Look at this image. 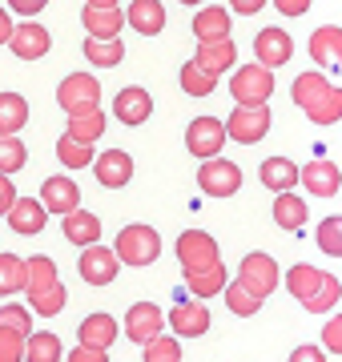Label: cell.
<instances>
[{
    "instance_id": "cell-38",
    "label": "cell",
    "mask_w": 342,
    "mask_h": 362,
    "mask_svg": "<svg viewBox=\"0 0 342 362\" xmlns=\"http://www.w3.org/2000/svg\"><path fill=\"white\" fill-rule=\"evenodd\" d=\"M185 286H189V294L198 298H213V294H222L225 286H230V278H225V266H218V270L210 274H198V278H185Z\"/></svg>"
},
{
    "instance_id": "cell-37",
    "label": "cell",
    "mask_w": 342,
    "mask_h": 362,
    "mask_svg": "<svg viewBox=\"0 0 342 362\" xmlns=\"http://www.w3.org/2000/svg\"><path fill=\"white\" fill-rule=\"evenodd\" d=\"M314 242H318V250H322V254H330V258H342V214L318 221Z\"/></svg>"
},
{
    "instance_id": "cell-50",
    "label": "cell",
    "mask_w": 342,
    "mask_h": 362,
    "mask_svg": "<svg viewBox=\"0 0 342 362\" xmlns=\"http://www.w3.org/2000/svg\"><path fill=\"white\" fill-rule=\"evenodd\" d=\"M262 8H266V0H234V4H230V8H225V13H230V16H254V13H262Z\"/></svg>"
},
{
    "instance_id": "cell-52",
    "label": "cell",
    "mask_w": 342,
    "mask_h": 362,
    "mask_svg": "<svg viewBox=\"0 0 342 362\" xmlns=\"http://www.w3.org/2000/svg\"><path fill=\"white\" fill-rule=\"evenodd\" d=\"M290 362H326V350H318V346H298L294 354H290Z\"/></svg>"
},
{
    "instance_id": "cell-3",
    "label": "cell",
    "mask_w": 342,
    "mask_h": 362,
    "mask_svg": "<svg viewBox=\"0 0 342 362\" xmlns=\"http://www.w3.org/2000/svg\"><path fill=\"white\" fill-rule=\"evenodd\" d=\"M57 101L69 117H85L101 109V81L93 73H69L61 85H57Z\"/></svg>"
},
{
    "instance_id": "cell-39",
    "label": "cell",
    "mask_w": 342,
    "mask_h": 362,
    "mask_svg": "<svg viewBox=\"0 0 342 362\" xmlns=\"http://www.w3.org/2000/svg\"><path fill=\"white\" fill-rule=\"evenodd\" d=\"M16 290H25V258L0 254V294H16Z\"/></svg>"
},
{
    "instance_id": "cell-1",
    "label": "cell",
    "mask_w": 342,
    "mask_h": 362,
    "mask_svg": "<svg viewBox=\"0 0 342 362\" xmlns=\"http://www.w3.org/2000/svg\"><path fill=\"white\" fill-rule=\"evenodd\" d=\"M290 97H294V105L314 125H334V121H342V89L330 85L318 69L314 73H298L294 85H290Z\"/></svg>"
},
{
    "instance_id": "cell-12",
    "label": "cell",
    "mask_w": 342,
    "mask_h": 362,
    "mask_svg": "<svg viewBox=\"0 0 342 362\" xmlns=\"http://www.w3.org/2000/svg\"><path fill=\"white\" fill-rule=\"evenodd\" d=\"M254 65H262L274 73L278 65H286L290 57H294V40H290L286 28H262L258 37H254Z\"/></svg>"
},
{
    "instance_id": "cell-20",
    "label": "cell",
    "mask_w": 342,
    "mask_h": 362,
    "mask_svg": "<svg viewBox=\"0 0 342 362\" xmlns=\"http://www.w3.org/2000/svg\"><path fill=\"white\" fill-rule=\"evenodd\" d=\"M117 318L113 314H89V318H81L77 326V338H81V346H89V350H109L113 342H117Z\"/></svg>"
},
{
    "instance_id": "cell-46",
    "label": "cell",
    "mask_w": 342,
    "mask_h": 362,
    "mask_svg": "<svg viewBox=\"0 0 342 362\" xmlns=\"http://www.w3.org/2000/svg\"><path fill=\"white\" fill-rule=\"evenodd\" d=\"M0 362H25V338L0 326Z\"/></svg>"
},
{
    "instance_id": "cell-49",
    "label": "cell",
    "mask_w": 342,
    "mask_h": 362,
    "mask_svg": "<svg viewBox=\"0 0 342 362\" xmlns=\"http://www.w3.org/2000/svg\"><path fill=\"white\" fill-rule=\"evenodd\" d=\"M16 202V185L8 177H0V218H8V209Z\"/></svg>"
},
{
    "instance_id": "cell-23",
    "label": "cell",
    "mask_w": 342,
    "mask_h": 362,
    "mask_svg": "<svg viewBox=\"0 0 342 362\" xmlns=\"http://www.w3.org/2000/svg\"><path fill=\"white\" fill-rule=\"evenodd\" d=\"M258 177H262L266 189H274V197L290 194V189L298 185V165H294L290 157H266L262 169H258Z\"/></svg>"
},
{
    "instance_id": "cell-29",
    "label": "cell",
    "mask_w": 342,
    "mask_h": 362,
    "mask_svg": "<svg viewBox=\"0 0 342 362\" xmlns=\"http://www.w3.org/2000/svg\"><path fill=\"white\" fill-rule=\"evenodd\" d=\"M28 125V101L20 93H0V137H16Z\"/></svg>"
},
{
    "instance_id": "cell-35",
    "label": "cell",
    "mask_w": 342,
    "mask_h": 362,
    "mask_svg": "<svg viewBox=\"0 0 342 362\" xmlns=\"http://www.w3.org/2000/svg\"><path fill=\"white\" fill-rule=\"evenodd\" d=\"M85 61H93L97 69H113L125 61V45L121 40H85Z\"/></svg>"
},
{
    "instance_id": "cell-42",
    "label": "cell",
    "mask_w": 342,
    "mask_h": 362,
    "mask_svg": "<svg viewBox=\"0 0 342 362\" xmlns=\"http://www.w3.org/2000/svg\"><path fill=\"white\" fill-rule=\"evenodd\" d=\"M69 302V290H65V282H57L53 290H45L40 298H33L28 306H33V314L37 318H53V314H61V306Z\"/></svg>"
},
{
    "instance_id": "cell-48",
    "label": "cell",
    "mask_w": 342,
    "mask_h": 362,
    "mask_svg": "<svg viewBox=\"0 0 342 362\" xmlns=\"http://www.w3.org/2000/svg\"><path fill=\"white\" fill-rule=\"evenodd\" d=\"M8 13H20L28 21V16H37V13H45V0H13V4H4Z\"/></svg>"
},
{
    "instance_id": "cell-33",
    "label": "cell",
    "mask_w": 342,
    "mask_h": 362,
    "mask_svg": "<svg viewBox=\"0 0 342 362\" xmlns=\"http://www.w3.org/2000/svg\"><path fill=\"white\" fill-rule=\"evenodd\" d=\"M101 133H105V113H101V109H97V113H85V117H69V129H65L69 141L93 145Z\"/></svg>"
},
{
    "instance_id": "cell-13",
    "label": "cell",
    "mask_w": 342,
    "mask_h": 362,
    "mask_svg": "<svg viewBox=\"0 0 342 362\" xmlns=\"http://www.w3.org/2000/svg\"><path fill=\"white\" fill-rule=\"evenodd\" d=\"M77 270H81V278H85L89 286H109L113 278H117L121 262H117V254H113L109 246H101V242H97V246H89L77 258Z\"/></svg>"
},
{
    "instance_id": "cell-34",
    "label": "cell",
    "mask_w": 342,
    "mask_h": 362,
    "mask_svg": "<svg viewBox=\"0 0 342 362\" xmlns=\"http://www.w3.org/2000/svg\"><path fill=\"white\" fill-rule=\"evenodd\" d=\"M318 282H322V270H318V266H306V262H298V266H290V270H286V290L298 298V302L314 294Z\"/></svg>"
},
{
    "instance_id": "cell-22",
    "label": "cell",
    "mask_w": 342,
    "mask_h": 362,
    "mask_svg": "<svg viewBox=\"0 0 342 362\" xmlns=\"http://www.w3.org/2000/svg\"><path fill=\"white\" fill-rule=\"evenodd\" d=\"M194 37H198V45L230 40V13H225V4H206V8L194 16Z\"/></svg>"
},
{
    "instance_id": "cell-44",
    "label": "cell",
    "mask_w": 342,
    "mask_h": 362,
    "mask_svg": "<svg viewBox=\"0 0 342 362\" xmlns=\"http://www.w3.org/2000/svg\"><path fill=\"white\" fill-rule=\"evenodd\" d=\"M145 362H182V342L177 338H153V342H145Z\"/></svg>"
},
{
    "instance_id": "cell-7",
    "label": "cell",
    "mask_w": 342,
    "mask_h": 362,
    "mask_svg": "<svg viewBox=\"0 0 342 362\" xmlns=\"http://www.w3.org/2000/svg\"><path fill=\"white\" fill-rule=\"evenodd\" d=\"M81 21L89 28V40H121V28H125V13L117 0H89L81 8Z\"/></svg>"
},
{
    "instance_id": "cell-16",
    "label": "cell",
    "mask_w": 342,
    "mask_h": 362,
    "mask_svg": "<svg viewBox=\"0 0 342 362\" xmlns=\"http://www.w3.org/2000/svg\"><path fill=\"white\" fill-rule=\"evenodd\" d=\"M298 181H302V189H310L314 197H334L342 185V169L330 161V157H314L310 165L298 169Z\"/></svg>"
},
{
    "instance_id": "cell-32",
    "label": "cell",
    "mask_w": 342,
    "mask_h": 362,
    "mask_svg": "<svg viewBox=\"0 0 342 362\" xmlns=\"http://www.w3.org/2000/svg\"><path fill=\"white\" fill-rule=\"evenodd\" d=\"M338 298H342V282L334 278V274H322V282H318V290L310 298H302V306L310 314H330L334 306H338Z\"/></svg>"
},
{
    "instance_id": "cell-19",
    "label": "cell",
    "mask_w": 342,
    "mask_h": 362,
    "mask_svg": "<svg viewBox=\"0 0 342 362\" xmlns=\"http://www.w3.org/2000/svg\"><path fill=\"white\" fill-rule=\"evenodd\" d=\"M234 61H237L234 40H210V45H198V52H194V65L213 81L222 77L225 69H234Z\"/></svg>"
},
{
    "instance_id": "cell-40",
    "label": "cell",
    "mask_w": 342,
    "mask_h": 362,
    "mask_svg": "<svg viewBox=\"0 0 342 362\" xmlns=\"http://www.w3.org/2000/svg\"><path fill=\"white\" fill-rule=\"evenodd\" d=\"M222 294H225V306H230V310H234L237 318H254V314L262 310V302H258V298H254L250 290H242L237 282H230V286L222 290Z\"/></svg>"
},
{
    "instance_id": "cell-31",
    "label": "cell",
    "mask_w": 342,
    "mask_h": 362,
    "mask_svg": "<svg viewBox=\"0 0 342 362\" xmlns=\"http://www.w3.org/2000/svg\"><path fill=\"white\" fill-rule=\"evenodd\" d=\"M274 221L282 226V230H302L306 226V202L298 194H278L274 197Z\"/></svg>"
},
{
    "instance_id": "cell-45",
    "label": "cell",
    "mask_w": 342,
    "mask_h": 362,
    "mask_svg": "<svg viewBox=\"0 0 342 362\" xmlns=\"http://www.w3.org/2000/svg\"><path fill=\"white\" fill-rule=\"evenodd\" d=\"M0 326H4V330H13V334H20V338H28V334H33L28 306H16V302H8V306L0 310Z\"/></svg>"
},
{
    "instance_id": "cell-11",
    "label": "cell",
    "mask_w": 342,
    "mask_h": 362,
    "mask_svg": "<svg viewBox=\"0 0 342 362\" xmlns=\"http://www.w3.org/2000/svg\"><path fill=\"white\" fill-rule=\"evenodd\" d=\"M161 330H165V314L158 310V302H133L125 314V338L145 346V342L161 338Z\"/></svg>"
},
{
    "instance_id": "cell-36",
    "label": "cell",
    "mask_w": 342,
    "mask_h": 362,
    "mask_svg": "<svg viewBox=\"0 0 342 362\" xmlns=\"http://www.w3.org/2000/svg\"><path fill=\"white\" fill-rule=\"evenodd\" d=\"M28 165V149L20 137H0V177H13L16 169Z\"/></svg>"
},
{
    "instance_id": "cell-43",
    "label": "cell",
    "mask_w": 342,
    "mask_h": 362,
    "mask_svg": "<svg viewBox=\"0 0 342 362\" xmlns=\"http://www.w3.org/2000/svg\"><path fill=\"white\" fill-rule=\"evenodd\" d=\"M57 157H61L65 169H85V165H93V145H77L69 137H61L57 141Z\"/></svg>"
},
{
    "instance_id": "cell-8",
    "label": "cell",
    "mask_w": 342,
    "mask_h": 362,
    "mask_svg": "<svg viewBox=\"0 0 342 362\" xmlns=\"http://www.w3.org/2000/svg\"><path fill=\"white\" fill-rule=\"evenodd\" d=\"M185 145H189V153H194V157L213 161V157H222L225 125L218 121V117H194V121H189V129H185Z\"/></svg>"
},
{
    "instance_id": "cell-5",
    "label": "cell",
    "mask_w": 342,
    "mask_h": 362,
    "mask_svg": "<svg viewBox=\"0 0 342 362\" xmlns=\"http://www.w3.org/2000/svg\"><path fill=\"white\" fill-rule=\"evenodd\" d=\"M113 254H117V262H125V266H149V262H158L161 254V238L153 226H125V230L117 233V246H113Z\"/></svg>"
},
{
    "instance_id": "cell-26",
    "label": "cell",
    "mask_w": 342,
    "mask_h": 362,
    "mask_svg": "<svg viewBox=\"0 0 342 362\" xmlns=\"http://www.w3.org/2000/svg\"><path fill=\"white\" fill-rule=\"evenodd\" d=\"M45 221H49V214H45V206H40L37 197H16L13 209H8V226L16 233H40Z\"/></svg>"
},
{
    "instance_id": "cell-53",
    "label": "cell",
    "mask_w": 342,
    "mask_h": 362,
    "mask_svg": "<svg viewBox=\"0 0 342 362\" xmlns=\"http://www.w3.org/2000/svg\"><path fill=\"white\" fill-rule=\"evenodd\" d=\"M274 8H278L282 16H302L310 4H306V0H274Z\"/></svg>"
},
{
    "instance_id": "cell-14",
    "label": "cell",
    "mask_w": 342,
    "mask_h": 362,
    "mask_svg": "<svg viewBox=\"0 0 342 362\" xmlns=\"http://www.w3.org/2000/svg\"><path fill=\"white\" fill-rule=\"evenodd\" d=\"M40 206H45V214H61V218H69V214H77L81 209V189L73 177H49L45 185H40Z\"/></svg>"
},
{
    "instance_id": "cell-28",
    "label": "cell",
    "mask_w": 342,
    "mask_h": 362,
    "mask_svg": "<svg viewBox=\"0 0 342 362\" xmlns=\"http://www.w3.org/2000/svg\"><path fill=\"white\" fill-rule=\"evenodd\" d=\"M61 221H65V238L73 246H81V250L97 246V238H101V218H97V214L77 209V214H69V218H61Z\"/></svg>"
},
{
    "instance_id": "cell-18",
    "label": "cell",
    "mask_w": 342,
    "mask_h": 362,
    "mask_svg": "<svg viewBox=\"0 0 342 362\" xmlns=\"http://www.w3.org/2000/svg\"><path fill=\"white\" fill-rule=\"evenodd\" d=\"M113 113H117L121 125H145V121H149V113H153V97H149L141 85H129V89L117 93Z\"/></svg>"
},
{
    "instance_id": "cell-41",
    "label": "cell",
    "mask_w": 342,
    "mask_h": 362,
    "mask_svg": "<svg viewBox=\"0 0 342 362\" xmlns=\"http://www.w3.org/2000/svg\"><path fill=\"white\" fill-rule=\"evenodd\" d=\"M177 81H182V89L189 93V97H210V93L218 89V81L206 77L194 61H185V65H182V77H177Z\"/></svg>"
},
{
    "instance_id": "cell-6",
    "label": "cell",
    "mask_w": 342,
    "mask_h": 362,
    "mask_svg": "<svg viewBox=\"0 0 342 362\" xmlns=\"http://www.w3.org/2000/svg\"><path fill=\"white\" fill-rule=\"evenodd\" d=\"M237 286L242 290H250L258 302H266V298L278 290V262L270 258V254H246L242 258V266H237Z\"/></svg>"
},
{
    "instance_id": "cell-54",
    "label": "cell",
    "mask_w": 342,
    "mask_h": 362,
    "mask_svg": "<svg viewBox=\"0 0 342 362\" xmlns=\"http://www.w3.org/2000/svg\"><path fill=\"white\" fill-rule=\"evenodd\" d=\"M8 37H13V16H8L4 4H0V45H8Z\"/></svg>"
},
{
    "instance_id": "cell-24",
    "label": "cell",
    "mask_w": 342,
    "mask_h": 362,
    "mask_svg": "<svg viewBox=\"0 0 342 362\" xmlns=\"http://www.w3.org/2000/svg\"><path fill=\"white\" fill-rule=\"evenodd\" d=\"M310 61H318L322 69L342 65V28L338 25L318 28L314 37H310Z\"/></svg>"
},
{
    "instance_id": "cell-2",
    "label": "cell",
    "mask_w": 342,
    "mask_h": 362,
    "mask_svg": "<svg viewBox=\"0 0 342 362\" xmlns=\"http://www.w3.org/2000/svg\"><path fill=\"white\" fill-rule=\"evenodd\" d=\"M177 262H182L185 278H198V274H210L222 266V250L206 230H185L177 238Z\"/></svg>"
},
{
    "instance_id": "cell-21",
    "label": "cell",
    "mask_w": 342,
    "mask_h": 362,
    "mask_svg": "<svg viewBox=\"0 0 342 362\" xmlns=\"http://www.w3.org/2000/svg\"><path fill=\"white\" fill-rule=\"evenodd\" d=\"M93 173H97V181H101L105 189H125L129 177H133V157L121 153V149H109V153L97 157Z\"/></svg>"
},
{
    "instance_id": "cell-27",
    "label": "cell",
    "mask_w": 342,
    "mask_h": 362,
    "mask_svg": "<svg viewBox=\"0 0 342 362\" xmlns=\"http://www.w3.org/2000/svg\"><path fill=\"white\" fill-rule=\"evenodd\" d=\"M57 282H61V274H57L53 258L37 254V258H28V262H25V290H28V302H33V298H40L45 290H53Z\"/></svg>"
},
{
    "instance_id": "cell-51",
    "label": "cell",
    "mask_w": 342,
    "mask_h": 362,
    "mask_svg": "<svg viewBox=\"0 0 342 362\" xmlns=\"http://www.w3.org/2000/svg\"><path fill=\"white\" fill-rule=\"evenodd\" d=\"M69 362H109V354H105V350L77 346V350H69Z\"/></svg>"
},
{
    "instance_id": "cell-47",
    "label": "cell",
    "mask_w": 342,
    "mask_h": 362,
    "mask_svg": "<svg viewBox=\"0 0 342 362\" xmlns=\"http://www.w3.org/2000/svg\"><path fill=\"white\" fill-rule=\"evenodd\" d=\"M322 346L334 350V354H342V314H338V318H330V322L322 326Z\"/></svg>"
},
{
    "instance_id": "cell-10",
    "label": "cell",
    "mask_w": 342,
    "mask_h": 362,
    "mask_svg": "<svg viewBox=\"0 0 342 362\" xmlns=\"http://www.w3.org/2000/svg\"><path fill=\"white\" fill-rule=\"evenodd\" d=\"M225 125V141H237V145H254L262 141L270 133V109H234V113L222 121Z\"/></svg>"
},
{
    "instance_id": "cell-4",
    "label": "cell",
    "mask_w": 342,
    "mask_h": 362,
    "mask_svg": "<svg viewBox=\"0 0 342 362\" xmlns=\"http://www.w3.org/2000/svg\"><path fill=\"white\" fill-rule=\"evenodd\" d=\"M274 93V73L262 65H242L230 77V97L237 101V109H262Z\"/></svg>"
},
{
    "instance_id": "cell-15",
    "label": "cell",
    "mask_w": 342,
    "mask_h": 362,
    "mask_svg": "<svg viewBox=\"0 0 342 362\" xmlns=\"http://www.w3.org/2000/svg\"><path fill=\"white\" fill-rule=\"evenodd\" d=\"M8 49H13L16 61H40L45 52L53 49V37H49V28H40V25H33V21H25V25H13Z\"/></svg>"
},
{
    "instance_id": "cell-30",
    "label": "cell",
    "mask_w": 342,
    "mask_h": 362,
    "mask_svg": "<svg viewBox=\"0 0 342 362\" xmlns=\"http://www.w3.org/2000/svg\"><path fill=\"white\" fill-rule=\"evenodd\" d=\"M61 338L53 334V330H33V334L25 338V358L28 362H61Z\"/></svg>"
},
{
    "instance_id": "cell-9",
    "label": "cell",
    "mask_w": 342,
    "mask_h": 362,
    "mask_svg": "<svg viewBox=\"0 0 342 362\" xmlns=\"http://www.w3.org/2000/svg\"><path fill=\"white\" fill-rule=\"evenodd\" d=\"M198 185L210 197H234L242 189V169L230 161V157H213V161H201L198 169Z\"/></svg>"
},
{
    "instance_id": "cell-25",
    "label": "cell",
    "mask_w": 342,
    "mask_h": 362,
    "mask_svg": "<svg viewBox=\"0 0 342 362\" xmlns=\"http://www.w3.org/2000/svg\"><path fill=\"white\" fill-rule=\"evenodd\" d=\"M129 28H137L141 37H158L165 28V4L161 0H133L129 4Z\"/></svg>"
},
{
    "instance_id": "cell-17",
    "label": "cell",
    "mask_w": 342,
    "mask_h": 362,
    "mask_svg": "<svg viewBox=\"0 0 342 362\" xmlns=\"http://www.w3.org/2000/svg\"><path fill=\"white\" fill-rule=\"evenodd\" d=\"M165 326H173L177 338H201L210 330V310L201 306L198 298H194V302H177V306L165 314Z\"/></svg>"
}]
</instances>
